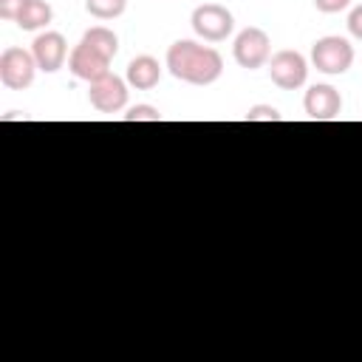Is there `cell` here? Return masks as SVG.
I'll list each match as a JSON object with an SVG mask.
<instances>
[{"label":"cell","instance_id":"6da1fadb","mask_svg":"<svg viewBox=\"0 0 362 362\" xmlns=\"http://www.w3.org/2000/svg\"><path fill=\"white\" fill-rule=\"evenodd\" d=\"M167 71L189 85H212L223 74V57L212 45L178 40L167 48Z\"/></svg>","mask_w":362,"mask_h":362},{"label":"cell","instance_id":"7a4b0ae2","mask_svg":"<svg viewBox=\"0 0 362 362\" xmlns=\"http://www.w3.org/2000/svg\"><path fill=\"white\" fill-rule=\"evenodd\" d=\"M311 62H314L317 71H322L328 76H339L354 65V45L345 37H337V34L320 37L311 45Z\"/></svg>","mask_w":362,"mask_h":362},{"label":"cell","instance_id":"3957f363","mask_svg":"<svg viewBox=\"0 0 362 362\" xmlns=\"http://www.w3.org/2000/svg\"><path fill=\"white\" fill-rule=\"evenodd\" d=\"M189 23H192V31L201 40H206V42H221V40H226L235 31V17L221 3H201V6H195Z\"/></svg>","mask_w":362,"mask_h":362},{"label":"cell","instance_id":"277c9868","mask_svg":"<svg viewBox=\"0 0 362 362\" xmlns=\"http://www.w3.org/2000/svg\"><path fill=\"white\" fill-rule=\"evenodd\" d=\"M232 57L246 71L263 68L269 62V57H272V40H269V34L263 28H257V25H246L235 37V42H232Z\"/></svg>","mask_w":362,"mask_h":362},{"label":"cell","instance_id":"5b68a950","mask_svg":"<svg viewBox=\"0 0 362 362\" xmlns=\"http://www.w3.org/2000/svg\"><path fill=\"white\" fill-rule=\"evenodd\" d=\"M37 59L31 51L20 48V45H8L3 54H0V82L11 90H25L31 82H34V74H37Z\"/></svg>","mask_w":362,"mask_h":362},{"label":"cell","instance_id":"8992f818","mask_svg":"<svg viewBox=\"0 0 362 362\" xmlns=\"http://www.w3.org/2000/svg\"><path fill=\"white\" fill-rule=\"evenodd\" d=\"M266 65H269L272 82H274L277 88H283V90H297V88H303L305 79H308V62H305V57H303L300 51L283 48V51L272 54Z\"/></svg>","mask_w":362,"mask_h":362},{"label":"cell","instance_id":"52a82bcc","mask_svg":"<svg viewBox=\"0 0 362 362\" xmlns=\"http://www.w3.org/2000/svg\"><path fill=\"white\" fill-rule=\"evenodd\" d=\"M127 79L116 76V74H105L102 79L88 85V102L99 110V113H119L127 105Z\"/></svg>","mask_w":362,"mask_h":362},{"label":"cell","instance_id":"ba28073f","mask_svg":"<svg viewBox=\"0 0 362 362\" xmlns=\"http://www.w3.org/2000/svg\"><path fill=\"white\" fill-rule=\"evenodd\" d=\"M68 71L76 79L90 85V82L102 79L105 74H110V59L102 51H96L93 45H88L85 40H79V45H74V51L68 54Z\"/></svg>","mask_w":362,"mask_h":362},{"label":"cell","instance_id":"9c48e42d","mask_svg":"<svg viewBox=\"0 0 362 362\" xmlns=\"http://www.w3.org/2000/svg\"><path fill=\"white\" fill-rule=\"evenodd\" d=\"M303 107H305V116L314 119V122H334L339 119L342 113V96L334 85H311L303 96Z\"/></svg>","mask_w":362,"mask_h":362},{"label":"cell","instance_id":"30bf717a","mask_svg":"<svg viewBox=\"0 0 362 362\" xmlns=\"http://www.w3.org/2000/svg\"><path fill=\"white\" fill-rule=\"evenodd\" d=\"M31 54L37 59V68L45 71V74H57L62 65H65V57H68V42L59 31H42L34 37L31 42Z\"/></svg>","mask_w":362,"mask_h":362},{"label":"cell","instance_id":"8fae6325","mask_svg":"<svg viewBox=\"0 0 362 362\" xmlns=\"http://www.w3.org/2000/svg\"><path fill=\"white\" fill-rule=\"evenodd\" d=\"M124 79H127V85L136 88V90H150V88H156L158 79H161V62H158L156 57H150V54H139V57H133V59L127 62Z\"/></svg>","mask_w":362,"mask_h":362},{"label":"cell","instance_id":"7c38bea8","mask_svg":"<svg viewBox=\"0 0 362 362\" xmlns=\"http://www.w3.org/2000/svg\"><path fill=\"white\" fill-rule=\"evenodd\" d=\"M51 20H54V8L45 0H25V6H23L20 17H17V25L23 31H40Z\"/></svg>","mask_w":362,"mask_h":362},{"label":"cell","instance_id":"4fadbf2b","mask_svg":"<svg viewBox=\"0 0 362 362\" xmlns=\"http://www.w3.org/2000/svg\"><path fill=\"white\" fill-rule=\"evenodd\" d=\"M82 40H85L88 45H93L96 51H102L107 59H113V57L119 54V37H116L107 25H93V28H88V31L82 34Z\"/></svg>","mask_w":362,"mask_h":362},{"label":"cell","instance_id":"5bb4252c","mask_svg":"<svg viewBox=\"0 0 362 362\" xmlns=\"http://www.w3.org/2000/svg\"><path fill=\"white\" fill-rule=\"evenodd\" d=\"M85 8L96 20H116L124 14L127 0H85Z\"/></svg>","mask_w":362,"mask_h":362},{"label":"cell","instance_id":"9a60e30c","mask_svg":"<svg viewBox=\"0 0 362 362\" xmlns=\"http://www.w3.org/2000/svg\"><path fill=\"white\" fill-rule=\"evenodd\" d=\"M122 119L124 122H161V113L153 105H133V107H127V113Z\"/></svg>","mask_w":362,"mask_h":362},{"label":"cell","instance_id":"2e32d148","mask_svg":"<svg viewBox=\"0 0 362 362\" xmlns=\"http://www.w3.org/2000/svg\"><path fill=\"white\" fill-rule=\"evenodd\" d=\"M280 119L283 116H280V110L274 105H255L246 113V122H280Z\"/></svg>","mask_w":362,"mask_h":362},{"label":"cell","instance_id":"e0dca14e","mask_svg":"<svg viewBox=\"0 0 362 362\" xmlns=\"http://www.w3.org/2000/svg\"><path fill=\"white\" fill-rule=\"evenodd\" d=\"M23 6H25V0H0V17L8 23H17Z\"/></svg>","mask_w":362,"mask_h":362},{"label":"cell","instance_id":"ac0fdd59","mask_svg":"<svg viewBox=\"0 0 362 362\" xmlns=\"http://www.w3.org/2000/svg\"><path fill=\"white\" fill-rule=\"evenodd\" d=\"M314 6L322 14H337V11H345L351 6V0H314Z\"/></svg>","mask_w":362,"mask_h":362},{"label":"cell","instance_id":"d6986e66","mask_svg":"<svg viewBox=\"0 0 362 362\" xmlns=\"http://www.w3.org/2000/svg\"><path fill=\"white\" fill-rule=\"evenodd\" d=\"M348 31H351V37L362 40V6H354L351 8V14H348Z\"/></svg>","mask_w":362,"mask_h":362}]
</instances>
